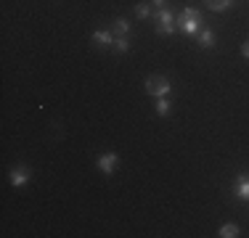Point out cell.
Instances as JSON below:
<instances>
[{
    "instance_id": "52a82bcc",
    "label": "cell",
    "mask_w": 249,
    "mask_h": 238,
    "mask_svg": "<svg viewBox=\"0 0 249 238\" xmlns=\"http://www.w3.org/2000/svg\"><path fill=\"white\" fill-rule=\"evenodd\" d=\"M93 40L101 45V48H109V45H114V34L111 32H106V29H96L93 32Z\"/></svg>"
},
{
    "instance_id": "4fadbf2b",
    "label": "cell",
    "mask_w": 249,
    "mask_h": 238,
    "mask_svg": "<svg viewBox=\"0 0 249 238\" xmlns=\"http://www.w3.org/2000/svg\"><path fill=\"white\" fill-rule=\"evenodd\" d=\"M114 51H117V53H127V51H130L127 37H114Z\"/></svg>"
},
{
    "instance_id": "8992f818",
    "label": "cell",
    "mask_w": 249,
    "mask_h": 238,
    "mask_svg": "<svg viewBox=\"0 0 249 238\" xmlns=\"http://www.w3.org/2000/svg\"><path fill=\"white\" fill-rule=\"evenodd\" d=\"M27 180H29V170H27V167H14V170H11V186H14V188L27 186Z\"/></svg>"
},
{
    "instance_id": "6da1fadb",
    "label": "cell",
    "mask_w": 249,
    "mask_h": 238,
    "mask_svg": "<svg viewBox=\"0 0 249 238\" xmlns=\"http://www.w3.org/2000/svg\"><path fill=\"white\" fill-rule=\"evenodd\" d=\"M175 27L180 29L183 34H196L201 29V14L196 8H183L180 14L175 16Z\"/></svg>"
},
{
    "instance_id": "5b68a950",
    "label": "cell",
    "mask_w": 249,
    "mask_h": 238,
    "mask_svg": "<svg viewBox=\"0 0 249 238\" xmlns=\"http://www.w3.org/2000/svg\"><path fill=\"white\" fill-rule=\"evenodd\" d=\"M233 196L239 201H249V175H239L233 180Z\"/></svg>"
},
{
    "instance_id": "7c38bea8",
    "label": "cell",
    "mask_w": 249,
    "mask_h": 238,
    "mask_svg": "<svg viewBox=\"0 0 249 238\" xmlns=\"http://www.w3.org/2000/svg\"><path fill=\"white\" fill-rule=\"evenodd\" d=\"M170 106H173V103L167 101V95H164V98H159V101H157V114H159V117H167V114H170Z\"/></svg>"
},
{
    "instance_id": "7a4b0ae2",
    "label": "cell",
    "mask_w": 249,
    "mask_h": 238,
    "mask_svg": "<svg viewBox=\"0 0 249 238\" xmlns=\"http://www.w3.org/2000/svg\"><path fill=\"white\" fill-rule=\"evenodd\" d=\"M154 19H157V32H159V34H173L175 29H178V27H175L173 11H167V8H157Z\"/></svg>"
},
{
    "instance_id": "277c9868",
    "label": "cell",
    "mask_w": 249,
    "mask_h": 238,
    "mask_svg": "<svg viewBox=\"0 0 249 238\" xmlns=\"http://www.w3.org/2000/svg\"><path fill=\"white\" fill-rule=\"evenodd\" d=\"M96 164H98V170L104 172V175H111V172L117 170V164H120V156H117L114 151H109V153H101V156L96 159Z\"/></svg>"
},
{
    "instance_id": "5bb4252c",
    "label": "cell",
    "mask_w": 249,
    "mask_h": 238,
    "mask_svg": "<svg viewBox=\"0 0 249 238\" xmlns=\"http://www.w3.org/2000/svg\"><path fill=\"white\" fill-rule=\"evenodd\" d=\"M135 16H138V19H149V16H151V8H149L146 3L135 5Z\"/></svg>"
},
{
    "instance_id": "9c48e42d",
    "label": "cell",
    "mask_w": 249,
    "mask_h": 238,
    "mask_svg": "<svg viewBox=\"0 0 249 238\" xmlns=\"http://www.w3.org/2000/svg\"><path fill=\"white\" fill-rule=\"evenodd\" d=\"M199 45L201 48H212V45H215V34H212V29H201V32H199Z\"/></svg>"
},
{
    "instance_id": "2e32d148",
    "label": "cell",
    "mask_w": 249,
    "mask_h": 238,
    "mask_svg": "<svg viewBox=\"0 0 249 238\" xmlns=\"http://www.w3.org/2000/svg\"><path fill=\"white\" fill-rule=\"evenodd\" d=\"M151 3L157 5V8H167V5H164V3H167V0H151Z\"/></svg>"
},
{
    "instance_id": "9a60e30c",
    "label": "cell",
    "mask_w": 249,
    "mask_h": 238,
    "mask_svg": "<svg viewBox=\"0 0 249 238\" xmlns=\"http://www.w3.org/2000/svg\"><path fill=\"white\" fill-rule=\"evenodd\" d=\"M241 56H244V58H249V40H247L244 45H241Z\"/></svg>"
},
{
    "instance_id": "8fae6325",
    "label": "cell",
    "mask_w": 249,
    "mask_h": 238,
    "mask_svg": "<svg viewBox=\"0 0 249 238\" xmlns=\"http://www.w3.org/2000/svg\"><path fill=\"white\" fill-rule=\"evenodd\" d=\"M204 3H207V8H212V11H225V8H231L233 0H204Z\"/></svg>"
},
{
    "instance_id": "3957f363",
    "label": "cell",
    "mask_w": 249,
    "mask_h": 238,
    "mask_svg": "<svg viewBox=\"0 0 249 238\" xmlns=\"http://www.w3.org/2000/svg\"><path fill=\"white\" fill-rule=\"evenodd\" d=\"M146 93L157 95V98H164V95L170 93V80L167 77H159V74H151L149 80H146Z\"/></svg>"
},
{
    "instance_id": "30bf717a",
    "label": "cell",
    "mask_w": 249,
    "mask_h": 238,
    "mask_svg": "<svg viewBox=\"0 0 249 238\" xmlns=\"http://www.w3.org/2000/svg\"><path fill=\"white\" fill-rule=\"evenodd\" d=\"M220 238H236L239 236V225H233V222H225L223 228H220V233H217Z\"/></svg>"
},
{
    "instance_id": "ba28073f",
    "label": "cell",
    "mask_w": 249,
    "mask_h": 238,
    "mask_svg": "<svg viewBox=\"0 0 249 238\" xmlns=\"http://www.w3.org/2000/svg\"><path fill=\"white\" fill-rule=\"evenodd\" d=\"M127 32H130V21L117 19V21H114V29H111V34H114V37H127Z\"/></svg>"
}]
</instances>
